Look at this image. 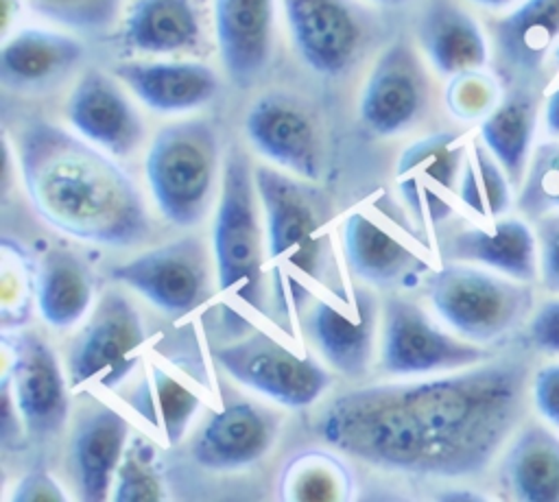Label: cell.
<instances>
[{
    "mask_svg": "<svg viewBox=\"0 0 559 502\" xmlns=\"http://www.w3.org/2000/svg\"><path fill=\"white\" fill-rule=\"evenodd\" d=\"M507 356L419 382L371 384L338 395L319 434L338 452L380 469L467 478L487 469L524 415L533 378Z\"/></svg>",
    "mask_w": 559,
    "mask_h": 502,
    "instance_id": "obj_1",
    "label": "cell"
},
{
    "mask_svg": "<svg viewBox=\"0 0 559 502\" xmlns=\"http://www.w3.org/2000/svg\"><path fill=\"white\" fill-rule=\"evenodd\" d=\"M33 210L55 229L92 244L131 247L151 231L131 177L98 146L35 120L17 142Z\"/></svg>",
    "mask_w": 559,
    "mask_h": 502,
    "instance_id": "obj_2",
    "label": "cell"
},
{
    "mask_svg": "<svg viewBox=\"0 0 559 502\" xmlns=\"http://www.w3.org/2000/svg\"><path fill=\"white\" fill-rule=\"evenodd\" d=\"M255 190L266 220V262L277 303L299 308L317 279L321 262V218L314 190L271 168H253Z\"/></svg>",
    "mask_w": 559,
    "mask_h": 502,
    "instance_id": "obj_3",
    "label": "cell"
},
{
    "mask_svg": "<svg viewBox=\"0 0 559 502\" xmlns=\"http://www.w3.org/2000/svg\"><path fill=\"white\" fill-rule=\"evenodd\" d=\"M218 135L207 120H179L153 138L146 181L162 214L179 225H199L210 212L218 175Z\"/></svg>",
    "mask_w": 559,
    "mask_h": 502,
    "instance_id": "obj_4",
    "label": "cell"
},
{
    "mask_svg": "<svg viewBox=\"0 0 559 502\" xmlns=\"http://www.w3.org/2000/svg\"><path fill=\"white\" fill-rule=\"evenodd\" d=\"M426 292L441 319L472 343H491L515 330L533 310L528 282L467 264L430 273Z\"/></svg>",
    "mask_w": 559,
    "mask_h": 502,
    "instance_id": "obj_5",
    "label": "cell"
},
{
    "mask_svg": "<svg viewBox=\"0 0 559 502\" xmlns=\"http://www.w3.org/2000/svg\"><path fill=\"white\" fill-rule=\"evenodd\" d=\"M258 190L247 155L234 146L227 153L214 216V262L218 288L253 308L262 306V231Z\"/></svg>",
    "mask_w": 559,
    "mask_h": 502,
    "instance_id": "obj_6",
    "label": "cell"
},
{
    "mask_svg": "<svg viewBox=\"0 0 559 502\" xmlns=\"http://www.w3.org/2000/svg\"><path fill=\"white\" fill-rule=\"evenodd\" d=\"M144 338L135 306L122 292H105L70 345V386L111 389L120 384L140 360Z\"/></svg>",
    "mask_w": 559,
    "mask_h": 502,
    "instance_id": "obj_7",
    "label": "cell"
},
{
    "mask_svg": "<svg viewBox=\"0 0 559 502\" xmlns=\"http://www.w3.org/2000/svg\"><path fill=\"white\" fill-rule=\"evenodd\" d=\"M214 356L236 382L288 408L312 404L330 386V373L319 362L266 332H253L216 349Z\"/></svg>",
    "mask_w": 559,
    "mask_h": 502,
    "instance_id": "obj_8",
    "label": "cell"
},
{
    "mask_svg": "<svg viewBox=\"0 0 559 502\" xmlns=\"http://www.w3.org/2000/svg\"><path fill=\"white\" fill-rule=\"evenodd\" d=\"M487 358L489 351L480 345L463 343L439 330L415 301L386 299L380 364L389 375L456 371Z\"/></svg>",
    "mask_w": 559,
    "mask_h": 502,
    "instance_id": "obj_9",
    "label": "cell"
},
{
    "mask_svg": "<svg viewBox=\"0 0 559 502\" xmlns=\"http://www.w3.org/2000/svg\"><path fill=\"white\" fill-rule=\"evenodd\" d=\"M111 277L168 314L197 308L207 295L210 260L199 238L183 236L111 268Z\"/></svg>",
    "mask_w": 559,
    "mask_h": 502,
    "instance_id": "obj_10",
    "label": "cell"
},
{
    "mask_svg": "<svg viewBox=\"0 0 559 502\" xmlns=\"http://www.w3.org/2000/svg\"><path fill=\"white\" fill-rule=\"evenodd\" d=\"M467 157L459 133L439 131L408 144L397 157L395 181L415 220L437 225L452 214L450 194Z\"/></svg>",
    "mask_w": 559,
    "mask_h": 502,
    "instance_id": "obj_11",
    "label": "cell"
},
{
    "mask_svg": "<svg viewBox=\"0 0 559 502\" xmlns=\"http://www.w3.org/2000/svg\"><path fill=\"white\" fill-rule=\"evenodd\" d=\"M15 410L28 434H57L70 410L68 386L55 351L37 334H17L11 343V369L4 375Z\"/></svg>",
    "mask_w": 559,
    "mask_h": 502,
    "instance_id": "obj_12",
    "label": "cell"
},
{
    "mask_svg": "<svg viewBox=\"0 0 559 502\" xmlns=\"http://www.w3.org/2000/svg\"><path fill=\"white\" fill-rule=\"evenodd\" d=\"M428 100V83L415 50L393 41L373 63L358 103L362 124L382 138L413 127Z\"/></svg>",
    "mask_w": 559,
    "mask_h": 502,
    "instance_id": "obj_13",
    "label": "cell"
},
{
    "mask_svg": "<svg viewBox=\"0 0 559 502\" xmlns=\"http://www.w3.org/2000/svg\"><path fill=\"white\" fill-rule=\"evenodd\" d=\"M293 46L301 61L323 74L338 76L356 59L362 22L349 0H280Z\"/></svg>",
    "mask_w": 559,
    "mask_h": 502,
    "instance_id": "obj_14",
    "label": "cell"
},
{
    "mask_svg": "<svg viewBox=\"0 0 559 502\" xmlns=\"http://www.w3.org/2000/svg\"><path fill=\"white\" fill-rule=\"evenodd\" d=\"M378 301L371 290L352 286L319 297L308 314V330L321 356L343 375L367 373L373 349Z\"/></svg>",
    "mask_w": 559,
    "mask_h": 502,
    "instance_id": "obj_15",
    "label": "cell"
},
{
    "mask_svg": "<svg viewBox=\"0 0 559 502\" xmlns=\"http://www.w3.org/2000/svg\"><path fill=\"white\" fill-rule=\"evenodd\" d=\"M66 116L81 138L118 157L131 155L144 138V122L120 83L96 68L72 87Z\"/></svg>",
    "mask_w": 559,
    "mask_h": 502,
    "instance_id": "obj_16",
    "label": "cell"
},
{
    "mask_svg": "<svg viewBox=\"0 0 559 502\" xmlns=\"http://www.w3.org/2000/svg\"><path fill=\"white\" fill-rule=\"evenodd\" d=\"M129 441V421L107 404L79 410L68 443V474L81 500L100 502L114 487Z\"/></svg>",
    "mask_w": 559,
    "mask_h": 502,
    "instance_id": "obj_17",
    "label": "cell"
},
{
    "mask_svg": "<svg viewBox=\"0 0 559 502\" xmlns=\"http://www.w3.org/2000/svg\"><path fill=\"white\" fill-rule=\"evenodd\" d=\"M245 133L251 146L273 164L304 179L319 177V138L310 116L293 98L260 96L247 111Z\"/></svg>",
    "mask_w": 559,
    "mask_h": 502,
    "instance_id": "obj_18",
    "label": "cell"
},
{
    "mask_svg": "<svg viewBox=\"0 0 559 502\" xmlns=\"http://www.w3.org/2000/svg\"><path fill=\"white\" fill-rule=\"evenodd\" d=\"M277 0H214V35L225 72L253 85L271 63Z\"/></svg>",
    "mask_w": 559,
    "mask_h": 502,
    "instance_id": "obj_19",
    "label": "cell"
},
{
    "mask_svg": "<svg viewBox=\"0 0 559 502\" xmlns=\"http://www.w3.org/2000/svg\"><path fill=\"white\" fill-rule=\"evenodd\" d=\"M277 415L249 402H234L210 417L192 443L194 461L205 469H242L273 445Z\"/></svg>",
    "mask_w": 559,
    "mask_h": 502,
    "instance_id": "obj_20",
    "label": "cell"
},
{
    "mask_svg": "<svg viewBox=\"0 0 559 502\" xmlns=\"http://www.w3.org/2000/svg\"><path fill=\"white\" fill-rule=\"evenodd\" d=\"M116 79L157 113H183L207 105L218 92L216 72L199 61H127Z\"/></svg>",
    "mask_w": 559,
    "mask_h": 502,
    "instance_id": "obj_21",
    "label": "cell"
},
{
    "mask_svg": "<svg viewBox=\"0 0 559 502\" xmlns=\"http://www.w3.org/2000/svg\"><path fill=\"white\" fill-rule=\"evenodd\" d=\"M343 251L347 266L356 277L376 286L413 284L428 264L389 229L380 227L371 216L354 212L345 218Z\"/></svg>",
    "mask_w": 559,
    "mask_h": 502,
    "instance_id": "obj_22",
    "label": "cell"
},
{
    "mask_svg": "<svg viewBox=\"0 0 559 502\" xmlns=\"http://www.w3.org/2000/svg\"><path fill=\"white\" fill-rule=\"evenodd\" d=\"M83 57L76 37L50 28H20L4 39L0 76L13 89H39L68 74Z\"/></svg>",
    "mask_w": 559,
    "mask_h": 502,
    "instance_id": "obj_23",
    "label": "cell"
},
{
    "mask_svg": "<svg viewBox=\"0 0 559 502\" xmlns=\"http://www.w3.org/2000/svg\"><path fill=\"white\" fill-rule=\"evenodd\" d=\"M443 255L500 271L507 277L531 282L537 271V236L520 218L493 220L491 227H469L452 234Z\"/></svg>",
    "mask_w": 559,
    "mask_h": 502,
    "instance_id": "obj_24",
    "label": "cell"
},
{
    "mask_svg": "<svg viewBox=\"0 0 559 502\" xmlns=\"http://www.w3.org/2000/svg\"><path fill=\"white\" fill-rule=\"evenodd\" d=\"M491 33L502 72L511 81L535 76L559 39V0H524Z\"/></svg>",
    "mask_w": 559,
    "mask_h": 502,
    "instance_id": "obj_25",
    "label": "cell"
},
{
    "mask_svg": "<svg viewBox=\"0 0 559 502\" xmlns=\"http://www.w3.org/2000/svg\"><path fill=\"white\" fill-rule=\"evenodd\" d=\"M197 0H133L122 22V41L144 55H179L201 44Z\"/></svg>",
    "mask_w": 559,
    "mask_h": 502,
    "instance_id": "obj_26",
    "label": "cell"
},
{
    "mask_svg": "<svg viewBox=\"0 0 559 502\" xmlns=\"http://www.w3.org/2000/svg\"><path fill=\"white\" fill-rule=\"evenodd\" d=\"M417 37L432 68L445 76L487 63V39L478 22L448 0H437L424 11Z\"/></svg>",
    "mask_w": 559,
    "mask_h": 502,
    "instance_id": "obj_27",
    "label": "cell"
},
{
    "mask_svg": "<svg viewBox=\"0 0 559 502\" xmlns=\"http://www.w3.org/2000/svg\"><path fill=\"white\" fill-rule=\"evenodd\" d=\"M504 489L524 502H559V437L546 426H526L500 465Z\"/></svg>",
    "mask_w": 559,
    "mask_h": 502,
    "instance_id": "obj_28",
    "label": "cell"
},
{
    "mask_svg": "<svg viewBox=\"0 0 559 502\" xmlns=\"http://www.w3.org/2000/svg\"><path fill=\"white\" fill-rule=\"evenodd\" d=\"M35 297L44 321L57 330H66L90 308L92 273L72 251L52 247L37 266Z\"/></svg>",
    "mask_w": 559,
    "mask_h": 502,
    "instance_id": "obj_29",
    "label": "cell"
},
{
    "mask_svg": "<svg viewBox=\"0 0 559 502\" xmlns=\"http://www.w3.org/2000/svg\"><path fill=\"white\" fill-rule=\"evenodd\" d=\"M535 120V98L528 92H513L480 122V142L500 162L511 183L524 177Z\"/></svg>",
    "mask_w": 559,
    "mask_h": 502,
    "instance_id": "obj_30",
    "label": "cell"
},
{
    "mask_svg": "<svg viewBox=\"0 0 559 502\" xmlns=\"http://www.w3.org/2000/svg\"><path fill=\"white\" fill-rule=\"evenodd\" d=\"M131 406L162 430L168 445H177L183 439L194 413L201 408V399L170 371L159 364H151L142 386L131 399Z\"/></svg>",
    "mask_w": 559,
    "mask_h": 502,
    "instance_id": "obj_31",
    "label": "cell"
},
{
    "mask_svg": "<svg viewBox=\"0 0 559 502\" xmlns=\"http://www.w3.org/2000/svg\"><path fill=\"white\" fill-rule=\"evenodd\" d=\"M352 471L330 452L306 450L293 456L280 476L284 500L328 502L352 498Z\"/></svg>",
    "mask_w": 559,
    "mask_h": 502,
    "instance_id": "obj_32",
    "label": "cell"
},
{
    "mask_svg": "<svg viewBox=\"0 0 559 502\" xmlns=\"http://www.w3.org/2000/svg\"><path fill=\"white\" fill-rule=\"evenodd\" d=\"M509 183L511 179L491 151L480 140L474 142L467 151L459 179V199L463 205L478 216L493 220L511 207Z\"/></svg>",
    "mask_w": 559,
    "mask_h": 502,
    "instance_id": "obj_33",
    "label": "cell"
},
{
    "mask_svg": "<svg viewBox=\"0 0 559 502\" xmlns=\"http://www.w3.org/2000/svg\"><path fill=\"white\" fill-rule=\"evenodd\" d=\"M164 482L155 463L153 445H148L142 437H135L118 465L111 498L118 502H148L164 500Z\"/></svg>",
    "mask_w": 559,
    "mask_h": 502,
    "instance_id": "obj_34",
    "label": "cell"
},
{
    "mask_svg": "<svg viewBox=\"0 0 559 502\" xmlns=\"http://www.w3.org/2000/svg\"><path fill=\"white\" fill-rule=\"evenodd\" d=\"M518 207L528 218H542L559 210V142H548L535 148Z\"/></svg>",
    "mask_w": 559,
    "mask_h": 502,
    "instance_id": "obj_35",
    "label": "cell"
},
{
    "mask_svg": "<svg viewBox=\"0 0 559 502\" xmlns=\"http://www.w3.org/2000/svg\"><path fill=\"white\" fill-rule=\"evenodd\" d=\"M500 103V85L498 81L476 70H465L450 76L445 87V105L452 116L459 120H480L487 118Z\"/></svg>",
    "mask_w": 559,
    "mask_h": 502,
    "instance_id": "obj_36",
    "label": "cell"
},
{
    "mask_svg": "<svg viewBox=\"0 0 559 502\" xmlns=\"http://www.w3.org/2000/svg\"><path fill=\"white\" fill-rule=\"evenodd\" d=\"M33 11L61 26L96 33L114 24L122 0H26Z\"/></svg>",
    "mask_w": 559,
    "mask_h": 502,
    "instance_id": "obj_37",
    "label": "cell"
},
{
    "mask_svg": "<svg viewBox=\"0 0 559 502\" xmlns=\"http://www.w3.org/2000/svg\"><path fill=\"white\" fill-rule=\"evenodd\" d=\"M31 288H35V279H31V268L22 251L4 242L2 244V321L7 325H17L28 314Z\"/></svg>",
    "mask_w": 559,
    "mask_h": 502,
    "instance_id": "obj_38",
    "label": "cell"
},
{
    "mask_svg": "<svg viewBox=\"0 0 559 502\" xmlns=\"http://www.w3.org/2000/svg\"><path fill=\"white\" fill-rule=\"evenodd\" d=\"M537 271L550 292H559V214L537 218Z\"/></svg>",
    "mask_w": 559,
    "mask_h": 502,
    "instance_id": "obj_39",
    "label": "cell"
},
{
    "mask_svg": "<svg viewBox=\"0 0 559 502\" xmlns=\"http://www.w3.org/2000/svg\"><path fill=\"white\" fill-rule=\"evenodd\" d=\"M526 340L544 354H559V299L544 301L528 321Z\"/></svg>",
    "mask_w": 559,
    "mask_h": 502,
    "instance_id": "obj_40",
    "label": "cell"
},
{
    "mask_svg": "<svg viewBox=\"0 0 559 502\" xmlns=\"http://www.w3.org/2000/svg\"><path fill=\"white\" fill-rule=\"evenodd\" d=\"M531 397L537 413L559 428V362L544 364L531 380Z\"/></svg>",
    "mask_w": 559,
    "mask_h": 502,
    "instance_id": "obj_41",
    "label": "cell"
},
{
    "mask_svg": "<svg viewBox=\"0 0 559 502\" xmlns=\"http://www.w3.org/2000/svg\"><path fill=\"white\" fill-rule=\"evenodd\" d=\"M13 500L17 502H63L66 493L59 482L44 469L28 471L15 487Z\"/></svg>",
    "mask_w": 559,
    "mask_h": 502,
    "instance_id": "obj_42",
    "label": "cell"
},
{
    "mask_svg": "<svg viewBox=\"0 0 559 502\" xmlns=\"http://www.w3.org/2000/svg\"><path fill=\"white\" fill-rule=\"evenodd\" d=\"M544 122L548 133L559 138V87H555L544 103Z\"/></svg>",
    "mask_w": 559,
    "mask_h": 502,
    "instance_id": "obj_43",
    "label": "cell"
},
{
    "mask_svg": "<svg viewBox=\"0 0 559 502\" xmlns=\"http://www.w3.org/2000/svg\"><path fill=\"white\" fill-rule=\"evenodd\" d=\"M441 500H483V495L474 491H448L441 495Z\"/></svg>",
    "mask_w": 559,
    "mask_h": 502,
    "instance_id": "obj_44",
    "label": "cell"
},
{
    "mask_svg": "<svg viewBox=\"0 0 559 502\" xmlns=\"http://www.w3.org/2000/svg\"><path fill=\"white\" fill-rule=\"evenodd\" d=\"M472 2L478 7H485V9H504L515 0H472Z\"/></svg>",
    "mask_w": 559,
    "mask_h": 502,
    "instance_id": "obj_45",
    "label": "cell"
},
{
    "mask_svg": "<svg viewBox=\"0 0 559 502\" xmlns=\"http://www.w3.org/2000/svg\"><path fill=\"white\" fill-rule=\"evenodd\" d=\"M371 2H378V4H386V7H397V4H404L406 0H371Z\"/></svg>",
    "mask_w": 559,
    "mask_h": 502,
    "instance_id": "obj_46",
    "label": "cell"
},
{
    "mask_svg": "<svg viewBox=\"0 0 559 502\" xmlns=\"http://www.w3.org/2000/svg\"><path fill=\"white\" fill-rule=\"evenodd\" d=\"M555 59H557V61H559V44H557V46H555Z\"/></svg>",
    "mask_w": 559,
    "mask_h": 502,
    "instance_id": "obj_47",
    "label": "cell"
}]
</instances>
